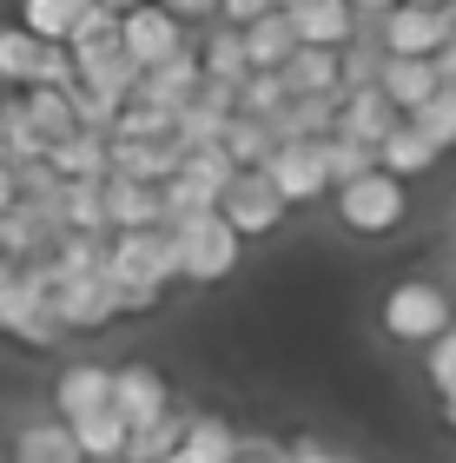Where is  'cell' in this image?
I'll return each mask as SVG.
<instances>
[{"mask_svg":"<svg viewBox=\"0 0 456 463\" xmlns=\"http://www.w3.org/2000/svg\"><path fill=\"white\" fill-rule=\"evenodd\" d=\"M159 7L172 14V20H185V27H192V20H212V14H219V0H159Z\"/></svg>","mask_w":456,"mask_h":463,"instance_id":"41","label":"cell"},{"mask_svg":"<svg viewBox=\"0 0 456 463\" xmlns=\"http://www.w3.org/2000/svg\"><path fill=\"white\" fill-rule=\"evenodd\" d=\"M437 159H443V153H437V146H430V139H423L410 119H397V126H390V139L377 146V173L404 179V185H410V179H423Z\"/></svg>","mask_w":456,"mask_h":463,"instance_id":"19","label":"cell"},{"mask_svg":"<svg viewBox=\"0 0 456 463\" xmlns=\"http://www.w3.org/2000/svg\"><path fill=\"white\" fill-rule=\"evenodd\" d=\"M404 113L390 107V99L377 93V87H344V99H338V119H330V139H358V146H377L390 139V126H397Z\"/></svg>","mask_w":456,"mask_h":463,"instance_id":"11","label":"cell"},{"mask_svg":"<svg viewBox=\"0 0 456 463\" xmlns=\"http://www.w3.org/2000/svg\"><path fill=\"white\" fill-rule=\"evenodd\" d=\"M7 463H87L67 430V417H20L14 437H7Z\"/></svg>","mask_w":456,"mask_h":463,"instance_id":"13","label":"cell"},{"mask_svg":"<svg viewBox=\"0 0 456 463\" xmlns=\"http://www.w3.org/2000/svg\"><path fill=\"white\" fill-rule=\"evenodd\" d=\"M437 404H443V424L456 430V391H443V397H437Z\"/></svg>","mask_w":456,"mask_h":463,"instance_id":"45","label":"cell"},{"mask_svg":"<svg viewBox=\"0 0 456 463\" xmlns=\"http://www.w3.org/2000/svg\"><path fill=\"white\" fill-rule=\"evenodd\" d=\"M185 463H232L238 457V424L219 411H192L185 417V444H179Z\"/></svg>","mask_w":456,"mask_h":463,"instance_id":"21","label":"cell"},{"mask_svg":"<svg viewBox=\"0 0 456 463\" xmlns=\"http://www.w3.org/2000/svg\"><path fill=\"white\" fill-rule=\"evenodd\" d=\"M284 213H292V205L278 199V185L265 173H238L232 185H225V199H219V219L232 225L238 239H265V232H278Z\"/></svg>","mask_w":456,"mask_h":463,"instance_id":"7","label":"cell"},{"mask_svg":"<svg viewBox=\"0 0 456 463\" xmlns=\"http://www.w3.org/2000/svg\"><path fill=\"white\" fill-rule=\"evenodd\" d=\"M107 159H113V173H126V179L165 185V179L179 173L185 146L179 139H107Z\"/></svg>","mask_w":456,"mask_h":463,"instance_id":"15","label":"cell"},{"mask_svg":"<svg viewBox=\"0 0 456 463\" xmlns=\"http://www.w3.org/2000/svg\"><path fill=\"white\" fill-rule=\"evenodd\" d=\"M99 199H107V225L113 232H139V225H159V185L146 179H126V173H107L99 179Z\"/></svg>","mask_w":456,"mask_h":463,"instance_id":"16","label":"cell"},{"mask_svg":"<svg viewBox=\"0 0 456 463\" xmlns=\"http://www.w3.org/2000/svg\"><path fill=\"white\" fill-rule=\"evenodd\" d=\"M338 73H344V87H377V73H384V47L370 33H358L350 47H338Z\"/></svg>","mask_w":456,"mask_h":463,"instance_id":"36","label":"cell"},{"mask_svg":"<svg viewBox=\"0 0 456 463\" xmlns=\"http://www.w3.org/2000/svg\"><path fill=\"white\" fill-rule=\"evenodd\" d=\"M165 463H185V457H165Z\"/></svg>","mask_w":456,"mask_h":463,"instance_id":"48","label":"cell"},{"mask_svg":"<svg viewBox=\"0 0 456 463\" xmlns=\"http://www.w3.org/2000/svg\"><path fill=\"white\" fill-rule=\"evenodd\" d=\"M377 325H384L390 345H430L456 325V305L437 279H397L377 305Z\"/></svg>","mask_w":456,"mask_h":463,"instance_id":"1","label":"cell"},{"mask_svg":"<svg viewBox=\"0 0 456 463\" xmlns=\"http://www.w3.org/2000/svg\"><path fill=\"white\" fill-rule=\"evenodd\" d=\"M199 53L192 47H185V53H172V60H159V67H146V73H139V87H133V99H139V107H153V113H185V107H192V93H199Z\"/></svg>","mask_w":456,"mask_h":463,"instance_id":"10","label":"cell"},{"mask_svg":"<svg viewBox=\"0 0 456 463\" xmlns=\"http://www.w3.org/2000/svg\"><path fill=\"white\" fill-rule=\"evenodd\" d=\"M60 47H67V53H73V67L87 73L93 60H107V53H119V14H113V7H99V0H93V7L79 14V20H73V33L60 40Z\"/></svg>","mask_w":456,"mask_h":463,"instance_id":"24","label":"cell"},{"mask_svg":"<svg viewBox=\"0 0 456 463\" xmlns=\"http://www.w3.org/2000/svg\"><path fill=\"white\" fill-rule=\"evenodd\" d=\"M278 73H284V87H292V93H311V99H344V73H338V53H330V47H298Z\"/></svg>","mask_w":456,"mask_h":463,"instance_id":"22","label":"cell"},{"mask_svg":"<svg viewBox=\"0 0 456 463\" xmlns=\"http://www.w3.org/2000/svg\"><path fill=\"white\" fill-rule=\"evenodd\" d=\"M292 27H298V47H350L358 40V7L350 0H298L292 7Z\"/></svg>","mask_w":456,"mask_h":463,"instance_id":"14","label":"cell"},{"mask_svg":"<svg viewBox=\"0 0 456 463\" xmlns=\"http://www.w3.org/2000/svg\"><path fill=\"white\" fill-rule=\"evenodd\" d=\"M192 53H199V73L205 80H225V87H245V73H252V60H245V40H238V27H205L199 40H192Z\"/></svg>","mask_w":456,"mask_h":463,"instance_id":"20","label":"cell"},{"mask_svg":"<svg viewBox=\"0 0 456 463\" xmlns=\"http://www.w3.org/2000/svg\"><path fill=\"white\" fill-rule=\"evenodd\" d=\"M350 7H358V20H364V14H390L397 0H350Z\"/></svg>","mask_w":456,"mask_h":463,"instance_id":"44","label":"cell"},{"mask_svg":"<svg viewBox=\"0 0 456 463\" xmlns=\"http://www.w3.org/2000/svg\"><path fill=\"white\" fill-rule=\"evenodd\" d=\"M87 7H93V0H20V14H14V20H20V27H27L33 40H67V33H73V20L87 14Z\"/></svg>","mask_w":456,"mask_h":463,"instance_id":"32","label":"cell"},{"mask_svg":"<svg viewBox=\"0 0 456 463\" xmlns=\"http://www.w3.org/2000/svg\"><path fill=\"white\" fill-rule=\"evenodd\" d=\"M232 463H292V444H278V437H245L238 430V457Z\"/></svg>","mask_w":456,"mask_h":463,"instance_id":"39","label":"cell"},{"mask_svg":"<svg viewBox=\"0 0 456 463\" xmlns=\"http://www.w3.org/2000/svg\"><path fill=\"white\" fill-rule=\"evenodd\" d=\"M20 193H14V165H0V213H14Z\"/></svg>","mask_w":456,"mask_h":463,"instance_id":"43","label":"cell"},{"mask_svg":"<svg viewBox=\"0 0 456 463\" xmlns=\"http://www.w3.org/2000/svg\"><path fill=\"white\" fill-rule=\"evenodd\" d=\"M284 99H292L284 73H245V87H238V119H278Z\"/></svg>","mask_w":456,"mask_h":463,"instance_id":"35","label":"cell"},{"mask_svg":"<svg viewBox=\"0 0 456 463\" xmlns=\"http://www.w3.org/2000/svg\"><path fill=\"white\" fill-rule=\"evenodd\" d=\"M165 232H172V245H179V285H219V279L238 271L245 239L219 213H192V219H179Z\"/></svg>","mask_w":456,"mask_h":463,"instance_id":"2","label":"cell"},{"mask_svg":"<svg viewBox=\"0 0 456 463\" xmlns=\"http://www.w3.org/2000/svg\"><path fill=\"white\" fill-rule=\"evenodd\" d=\"M113 411L126 417V424H159L165 411H172V384H165V371L146 364V357H126V364H113Z\"/></svg>","mask_w":456,"mask_h":463,"instance_id":"9","label":"cell"},{"mask_svg":"<svg viewBox=\"0 0 456 463\" xmlns=\"http://www.w3.org/2000/svg\"><path fill=\"white\" fill-rule=\"evenodd\" d=\"M423 351H430V357H423V377H430V391H437V397H443V391H456V325L443 331V338H430Z\"/></svg>","mask_w":456,"mask_h":463,"instance_id":"38","label":"cell"},{"mask_svg":"<svg viewBox=\"0 0 456 463\" xmlns=\"http://www.w3.org/2000/svg\"><path fill=\"white\" fill-rule=\"evenodd\" d=\"M60 232H87V239H113L107 225V199H99V179H60Z\"/></svg>","mask_w":456,"mask_h":463,"instance_id":"26","label":"cell"},{"mask_svg":"<svg viewBox=\"0 0 456 463\" xmlns=\"http://www.w3.org/2000/svg\"><path fill=\"white\" fill-rule=\"evenodd\" d=\"M377 47L390 53V60H430L443 47V7H410V0H397L390 14H377Z\"/></svg>","mask_w":456,"mask_h":463,"instance_id":"8","label":"cell"},{"mask_svg":"<svg viewBox=\"0 0 456 463\" xmlns=\"http://www.w3.org/2000/svg\"><path fill=\"white\" fill-rule=\"evenodd\" d=\"M437 87H443V80H437V60H390V53H384L377 93H384V99H390V107H397L404 119L417 113V107H423V99L437 93Z\"/></svg>","mask_w":456,"mask_h":463,"instance_id":"18","label":"cell"},{"mask_svg":"<svg viewBox=\"0 0 456 463\" xmlns=\"http://www.w3.org/2000/svg\"><path fill=\"white\" fill-rule=\"evenodd\" d=\"M330 119H338V99H311V93H292L278 107V119H265L278 133V146L292 139H330Z\"/></svg>","mask_w":456,"mask_h":463,"instance_id":"28","label":"cell"},{"mask_svg":"<svg viewBox=\"0 0 456 463\" xmlns=\"http://www.w3.org/2000/svg\"><path fill=\"white\" fill-rule=\"evenodd\" d=\"M238 40H245V60H252V73H278L284 60L298 53V27H292V14H284V7L258 14L252 27H238Z\"/></svg>","mask_w":456,"mask_h":463,"instance_id":"17","label":"cell"},{"mask_svg":"<svg viewBox=\"0 0 456 463\" xmlns=\"http://www.w3.org/2000/svg\"><path fill=\"white\" fill-rule=\"evenodd\" d=\"M330 205H338L344 232H358V239H390V232L410 219V185L370 165V173H358L350 185H338Z\"/></svg>","mask_w":456,"mask_h":463,"instance_id":"3","label":"cell"},{"mask_svg":"<svg viewBox=\"0 0 456 463\" xmlns=\"http://www.w3.org/2000/svg\"><path fill=\"white\" fill-rule=\"evenodd\" d=\"M258 14H272V0H219V20H225V27H252Z\"/></svg>","mask_w":456,"mask_h":463,"instance_id":"40","label":"cell"},{"mask_svg":"<svg viewBox=\"0 0 456 463\" xmlns=\"http://www.w3.org/2000/svg\"><path fill=\"white\" fill-rule=\"evenodd\" d=\"M179 179H185V185H199V193L219 205V199H225V185L238 179V165L225 159V146H192V153L179 159Z\"/></svg>","mask_w":456,"mask_h":463,"instance_id":"31","label":"cell"},{"mask_svg":"<svg viewBox=\"0 0 456 463\" xmlns=\"http://www.w3.org/2000/svg\"><path fill=\"white\" fill-rule=\"evenodd\" d=\"M370 165H377V153H370V146H358V139H324V173H330V193H338V185H350L358 173H370Z\"/></svg>","mask_w":456,"mask_h":463,"instance_id":"37","label":"cell"},{"mask_svg":"<svg viewBox=\"0 0 456 463\" xmlns=\"http://www.w3.org/2000/svg\"><path fill=\"white\" fill-rule=\"evenodd\" d=\"M0 139H7V165H27V159H47V139L33 133L20 93H0Z\"/></svg>","mask_w":456,"mask_h":463,"instance_id":"33","label":"cell"},{"mask_svg":"<svg viewBox=\"0 0 456 463\" xmlns=\"http://www.w3.org/2000/svg\"><path fill=\"white\" fill-rule=\"evenodd\" d=\"M410 126H417L437 153H456V87H437L417 113H410Z\"/></svg>","mask_w":456,"mask_h":463,"instance_id":"34","label":"cell"},{"mask_svg":"<svg viewBox=\"0 0 456 463\" xmlns=\"http://www.w3.org/2000/svg\"><path fill=\"white\" fill-rule=\"evenodd\" d=\"M107 404H113V364L79 357V364H67L53 377V417H67V424H79V417H93Z\"/></svg>","mask_w":456,"mask_h":463,"instance_id":"12","label":"cell"},{"mask_svg":"<svg viewBox=\"0 0 456 463\" xmlns=\"http://www.w3.org/2000/svg\"><path fill=\"white\" fill-rule=\"evenodd\" d=\"M410 7H443V0H410Z\"/></svg>","mask_w":456,"mask_h":463,"instance_id":"46","label":"cell"},{"mask_svg":"<svg viewBox=\"0 0 456 463\" xmlns=\"http://www.w3.org/2000/svg\"><path fill=\"white\" fill-rule=\"evenodd\" d=\"M47 165H53V179H107L113 173V159H107V133H87L79 126L73 139H60V146H47Z\"/></svg>","mask_w":456,"mask_h":463,"instance_id":"23","label":"cell"},{"mask_svg":"<svg viewBox=\"0 0 456 463\" xmlns=\"http://www.w3.org/2000/svg\"><path fill=\"white\" fill-rule=\"evenodd\" d=\"M107 279L146 285V291H172L179 285V245L165 225H139V232H113L107 239Z\"/></svg>","mask_w":456,"mask_h":463,"instance_id":"4","label":"cell"},{"mask_svg":"<svg viewBox=\"0 0 456 463\" xmlns=\"http://www.w3.org/2000/svg\"><path fill=\"white\" fill-rule=\"evenodd\" d=\"M119 47H126V60L146 73V67H159V60L185 53V47H192V33H185V20H172L159 0H146V7L119 14Z\"/></svg>","mask_w":456,"mask_h":463,"instance_id":"6","label":"cell"},{"mask_svg":"<svg viewBox=\"0 0 456 463\" xmlns=\"http://www.w3.org/2000/svg\"><path fill=\"white\" fill-rule=\"evenodd\" d=\"M0 165H7V139H0Z\"/></svg>","mask_w":456,"mask_h":463,"instance_id":"47","label":"cell"},{"mask_svg":"<svg viewBox=\"0 0 456 463\" xmlns=\"http://www.w3.org/2000/svg\"><path fill=\"white\" fill-rule=\"evenodd\" d=\"M219 146H225V159H232L238 173H258V165L272 159L278 133H272L265 119H238V113H232V126H225V139H219Z\"/></svg>","mask_w":456,"mask_h":463,"instance_id":"30","label":"cell"},{"mask_svg":"<svg viewBox=\"0 0 456 463\" xmlns=\"http://www.w3.org/2000/svg\"><path fill=\"white\" fill-rule=\"evenodd\" d=\"M430 60H437V80H443V87H456V40H443Z\"/></svg>","mask_w":456,"mask_h":463,"instance_id":"42","label":"cell"},{"mask_svg":"<svg viewBox=\"0 0 456 463\" xmlns=\"http://www.w3.org/2000/svg\"><path fill=\"white\" fill-rule=\"evenodd\" d=\"M67 430H73V444H79L87 463H119V457H126V437H133V424L113 404L93 411V417H79V424H67Z\"/></svg>","mask_w":456,"mask_h":463,"instance_id":"27","label":"cell"},{"mask_svg":"<svg viewBox=\"0 0 456 463\" xmlns=\"http://www.w3.org/2000/svg\"><path fill=\"white\" fill-rule=\"evenodd\" d=\"M258 173L278 185V199H284V205H318V199H330L324 139H292V146H272V159H265Z\"/></svg>","mask_w":456,"mask_h":463,"instance_id":"5","label":"cell"},{"mask_svg":"<svg viewBox=\"0 0 456 463\" xmlns=\"http://www.w3.org/2000/svg\"><path fill=\"white\" fill-rule=\"evenodd\" d=\"M20 107H27L33 133L47 139V146H60V139L79 133V119H73V87H27V93H20Z\"/></svg>","mask_w":456,"mask_h":463,"instance_id":"29","label":"cell"},{"mask_svg":"<svg viewBox=\"0 0 456 463\" xmlns=\"http://www.w3.org/2000/svg\"><path fill=\"white\" fill-rule=\"evenodd\" d=\"M40 53H47V40H33L20 20H0V87L7 93H27L40 80Z\"/></svg>","mask_w":456,"mask_h":463,"instance_id":"25","label":"cell"}]
</instances>
